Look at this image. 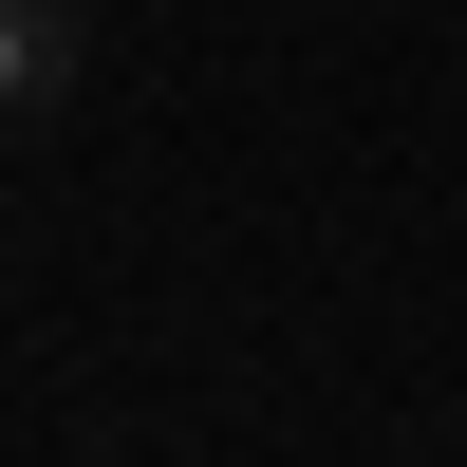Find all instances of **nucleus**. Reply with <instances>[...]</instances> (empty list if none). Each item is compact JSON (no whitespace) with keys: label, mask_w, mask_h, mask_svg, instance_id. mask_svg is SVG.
<instances>
[{"label":"nucleus","mask_w":467,"mask_h":467,"mask_svg":"<svg viewBox=\"0 0 467 467\" xmlns=\"http://www.w3.org/2000/svg\"><path fill=\"white\" fill-rule=\"evenodd\" d=\"M75 75H94V0H0V112L19 131H57Z\"/></svg>","instance_id":"nucleus-1"}]
</instances>
